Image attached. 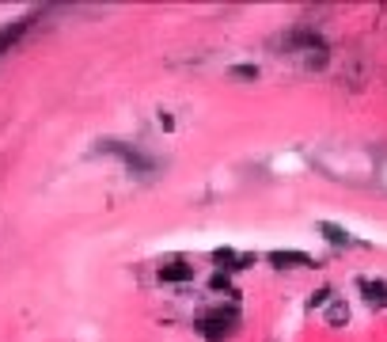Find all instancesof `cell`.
I'll list each match as a JSON object with an SVG mask.
<instances>
[{
  "mask_svg": "<svg viewBox=\"0 0 387 342\" xmlns=\"http://www.w3.org/2000/svg\"><path fill=\"white\" fill-rule=\"evenodd\" d=\"M235 323H240V312L235 308H228V312L216 308V312H205V316L197 320V331H202L209 342H224L235 331Z\"/></svg>",
  "mask_w": 387,
  "mask_h": 342,
  "instance_id": "1",
  "label": "cell"
},
{
  "mask_svg": "<svg viewBox=\"0 0 387 342\" xmlns=\"http://www.w3.org/2000/svg\"><path fill=\"white\" fill-rule=\"evenodd\" d=\"M190 278H194V266H186V263L159 266V282H190Z\"/></svg>",
  "mask_w": 387,
  "mask_h": 342,
  "instance_id": "5",
  "label": "cell"
},
{
  "mask_svg": "<svg viewBox=\"0 0 387 342\" xmlns=\"http://www.w3.org/2000/svg\"><path fill=\"white\" fill-rule=\"evenodd\" d=\"M209 285H213L216 293H221V289H228V274H213V282H209Z\"/></svg>",
  "mask_w": 387,
  "mask_h": 342,
  "instance_id": "9",
  "label": "cell"
},
{
  "mask_svg": "<svg viewBox=\"0 0 387 342\" xmlns=\"http://www.w3.org/2000/svg\"><path fill=\"white\" fill-rule=\"evenodd\" d=\"M315 228H319V232H323V236H327L334 247H346V244H349V232H346L342 225H334V221H319Z\"/></svg>",
  "mask_w": 387,
  "mask_h": 342,
  "instance_id": "6",
  "label": "cell"
},
{
  "mask_svg": "<svg viewBox=\"0 0 387 342\" xmlns=\"http://www.w3.org/2000/svg\"><path fill=\"white\" fill-rule=\"evenodd\" d=\"M31 23H34V15H20V20H12V23L0 27V58H4V53L12 50V46L20 42L27 31H31Z\"/></svg>",
  "mask_w": 387,
  "mask_h": 342,
  "instance_id": "3",
  "label": "cell"
},
{
  "mask_svg": "<svg viewBox=\"0 0 387 342\" xmlns=\"http://www.w3.org/2000/svg\"><path fill=\"white\" fill-rule=\"evenodd\" d=\"M361 289L368 293V301H376V304L387 301V285L383 282H361Z\"/></svg>",
  "mask_w": 387,
  "mask_h": 342,
  "instance_id": "7",
  "label": "cell"
},
{
  "mask_svg": "<svg viewBox=\"0 0 387 342\" xmlns=\"http://www.w3.org/2000/svg\"><path fill=\"white\" fill-rule=\"evenodd\" d=\"M266 258L273 266H281V270H285V266H315L308 251H270Z\"/></svg>",
  "mask_w": 387,
  "mask_h": 342,
  "instance_id": "4",
  "label": "cell"
},
{
  "mask_svg": "<svg viewBox=\"0 0 387 342\" xmlns=\"http://www.w3.org/2000/svg\"><path fill=\"white\" fill-rule=\"evenodd\" d=\"M103 152H110V156H118L122 164H126L133 175H152L156 171V160H148L145 152H137V149H129V145H122V141H103L99 145Z\"/></svg>",
  "mask_w": 387,
  "mask_h": 342,
  "instance_id": "2",
  "label": "cell"
},
{
  "mask_svg": "<svg viewBox=\"0 0 387 342\" xmlns=\"http://www.w3.org/2000/svg\"><path fill=\"white\" fill-rule=\"evenodd\" d=\"M228 72L235 80H258V65H232Z\"/></svg>",
  "mask_w": 387,
  "mask_h": 342,
  "instance_id": "8",
  "label": "cell"
},
{
  "mask_svg": "<svg viewBox=\"0 0 387 342\" xmlns=\"http://www.w3.org/2000/svg\"><path fill=\"white\" fill-rule=\"evenodd\" d=\"M327 297H330V289H319L315 297H311V304H327Z\"/></svg>",
  "mask_w": 387,
  "mask_h": 342,
  "instance_id": "10",
  "label": "cell"
}]
</instances>
